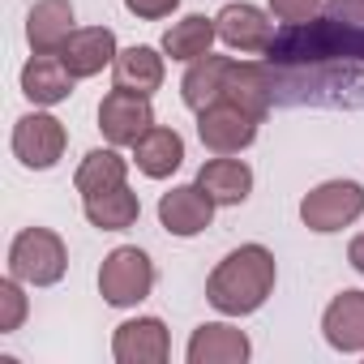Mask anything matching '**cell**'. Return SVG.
Listing matches in <instances>:
<instances>
[{
  "instance_id": "6da1fadb",
  "label": "cell",
  "mask_w": 364,
  "mask_h": 364,
  "mask_svg": "<svg viewBox=\"0 0 364 364\" xmlns=\"http://www.w3.org/2000/svg\"><path fill=\"white\" fill-rule=\"evenodd\" d=\"M266 73L279 103L364 107V18H313L287 26L266 48Z\"/></svg>"
},
{
  "instance_id": "7a4b0ae2",
  "label": "cell",
  "mask_w": 364,
  "mask_h": 364,
  "mask_svg": "<svg viewBox=\"0 0 364 364\" xmlns=\"http://www.w3.org/2000/svg\"><path fill=\"white\" fill-rule=\"evenodd\" d=\"M274 279H279L274 253L266 245H240L206 279V300L228 317H245V313H257L270 300Z\"/></svg>"
},
{
  "instance_id": "3957f363",
  "label": "cell",
  "mask_w": 364,
  "mask_h": 364,
  "mask_svg": "<svg viewBox=\"0 0 364 364\" xmlns=\"http://www.w3.org/2000/svg\"><path fill=\"white\" fill-rule=\"evenodd\" d=\"M69 270V249L52 228H22L9 245V274L31 287H52Z\"/></svg>"
},
{
  "instance_id": "277c9868",
  "label": "cell",
  "mask_w": 364,
  "mask_h": 364,
  "mask_svg": "<svg viewBox=\"0 0 364 364\" xmlns=\"http://www.w3.org/2000/svg\"><path fill=\"white\" fill-rule=\"evenodd\" d=\"M154 287V266L150 257L137 249V245H120L103 257L99 266V296L112 304V309H133L150 296Z\"/></svg>"
},
{
  "instance_id": "5b68a950",
  "label": "cell",
  "mask_w": 364,
  "mask_h": 364,
  "mask_svg": "<svg viewBox=\"0 0 364 364\" xmlns=\"http://www.w3.org/2000/svg\"><path fill=\"white\" fill-rule=\"evenodd\" d=\"M364 215V189L355 180H326L313 193H304L300 202V219L309 232H343L347 223H355Z\"/></svg>"
},
{
  "instance_id": "8992f818",
  "label": "cell",
  "mask_w": 364,
  "mask_h": 364,
  "mask_svg": "<svg viewBox=\"0 0 364 364\" xmlns=\"http://www.w3.org/2000/svg\"><path fill=\"white\" fill-rule=\"evenodd\" d=\"M257 116H249L245 107H236L232 99H215L210 107L198 112V137L206 150L215 154H240L245 146H253L257 137Z\"/></svg>"
},
{
  "instance_id": "52a82bcc",
  "label": "cell",
  "mask_w": 364,
  "mask_h": 364,
  "mask_svg": "<svg viewBox=\"0 0 364 364\" xmlns=\"http://www.w3.org/2000/svg\"><path fill=\"white\" fill-rule=\"evenodd\" d=\"M65 146H69V133H65V124H60L56 116H48V112H26V116L14 124V154H18L26 167H35V171L56 167L60 154H65Z\"/></svg>"
},
{
  "instance_id": "ba28073f",
  "label": "cell",
  "mask_w": 364,
  "mask_h": 364,
  "mask_svg": "<svg viewBox=\"0 0 364 364\" xmlns=\"http://www.w3.org/2000/svg\"><path fill=\"white\" fill-rule=\"evenodd\" d=\"M99 129L112 146H133L146 129H154V107H150V95H137V90H112L103 95L99 103Z\"/></svg>"
},
{
  "instance_id": "9c48e42d",
  "label": "cell",
  "mask_w": 364,
  "mask_h": 364,
  "mask_svg": "<svg viewBox=\"0 0 364 364\" xmlns=\"http://www.w3.org/2000/svg\"><path fill=\"white\" fill-rule=\"evenodd\" d=\"M210 219H215V198L198 185V180H193V185H176V189H167L159 198V223L171 236H180V240L206 232Z\"/></svg>"
},
{
  "instance_id": "30bf717a",
  "label": "cell",
  "mask_w": 364,
  "mask_h": 364,
  "mask_svg": "<svg viewBox=\"0 0 364 364\" xmlns=\"http://www.w3.org/2000/svg\"><path fill=\"white\" fill-rule=\"evenodd\" d=\"M112 355H116L120 364H163V360L171 355L167 326H163L159 317H133V321L116 326Z\"/></svg>"
},
{
  "instance_id": "8fae6325",
  "label": "cell",
  "mask_w": 364,
  "mask_h": 364,
  "mask_svg": "<svg viewBox=\"0 0 364 364\" xmlns=\"http://www.w3.org/2000/svg\"><path fill=\"white\" fill-rule=\"evenodd\" d=\"M215 26H219V39L232 52H266L274 43V22L257 5H245V0L240 5H223Z\"/></svg>"
},
{
  "instance_id": "7c38bea8",
  "label": "cell",
  "mask_w": 364,
  "mask_h": 364,
  "mask_svg": "<svg viewBox=\"0 0 364 364\" xmlns=\"http://www.w3.org/2000/svg\"><path fill=\"white\" fill-rule=\"evenodd\" d=\"M73 73L69 65L60 60V52H35L22 69V95L35 103V107H52V103H65L73 95Z\"/></svg>"
},
{
  "instance_id": "4fadbf2b",
  "label": "cell",
  "mask_w": 364,
  "mask_h": 364,
  "mask_svg": "<svg viewBox=\"0 0 364 364\" xmlns=\"http://www.w3.org/2000/svg\"><path fill=\"white\" fill-rule=\"evenodd\" d=\"M249 351H253V343L245 330H236L228 321H206L193 330L185 355H189V364H245Z\"/></svg>"
},
{
  "instance_id": "5bb4252c",
  "label": "cell",
  "mask_w": 364,
  "mask_h": 364,
  "mask_svg": "<svg viewBox=\"0 0 364 364\" xmlns=\"http://www.w3.org/2000/svg\"><path fill=\"white\" fill-rule=\"evenodd\" d=\"M116 56H120V48H116V35L107 26H82L60 48V60L69 65L73 77H95L107 65H116Z\"/></svg>"
},
{
  "instance_id": "9a60e30c",
  "label": "cell",
  "mask_w": 364,
  "mask_h": 364,
  "mask_svg": "<svg viewBox=\"0 0 364 364\" xmlns=\"http://www.w3.org/2000/svg\"><path fill=\"white\" fill-rule=\"evenodd\" d=\"M321 334L334 351H364V291H338L321 313Z\"/></svg>"
},
{
  "instance_id": "2e32d148",
  "label": "cell",
  "mask_w": 364,
  "mask_h": 364,
  "mask_svg": "<svg viewBox=\"0 0 364 364\" xmlns=\"http://www.w3.org/2000/svg\"><path fill=\"white\" fill-rule=\"evenodd\" d=\"M73 0H35L26 14V43L31 52H60L73 35Z\"/></svg>"
},
{
  "instance_id": "e0dca14e",
  "label": "cell",
  "mask_w": 364,
  "mask_h": 364,
  "mask_svg": "<svg viewBox=\"0 0 364 364\" xmlns=\"http://www.w3.org/2000/svg\"><path fill=\"white\" fill-rule=\"evenodd\" d=\"M219 99H232L236 107H245L249 116L266 120L270 103H274V90H270V73L266 65H249V60H232L228 65V77H223V95Z\"/></svg>"
},
{
  "instance_id": "ac0fdd59",
  "label": "cell",
  "mask_w": 364,
  "mask_h": 364,
  "mask_svg": "<svg viewBox=\"0 0 364 364\" xmlns=\"http://www.w3.org/2000/svg\"><path fill=\"white\" fill-rule=\"evenodd\" d=\"M198 185L215 198V206H240L253 193V171H249V163L219 154L198 167Z\"/></svg>"
},
{
  "instance_id": "d6986e66",
  "label": "cell",
  "mask_w": 364,
  "mask_h": 364,
  "mask_svg": "<svg viewBox=\"0 0 364 364\" xmlns=\"http://www.w3.org/2000/svg\"><path fill=\"white\" fill-rule=\"evenodd\" d=\"M133 163H137L141 176L163 180V176H171L180 163H185V137H180L176 129L154 124V129H146V133L133 141Z\"/></svg>"
},
{
  "instance_id": "ffe728a7",
  "label": "cell",
  "mask_w": 364,
  "mask_h": 364,
  "mask_svg": "<svg viewBox=\"0 0 364 364\" xmlns=\"http://www.w3.org/2000/svg\"><path fill=\"white\" fill-rule=\"evenodd\" d=\"M112 77L120 90H137V95H154L163 86V56L146 43H133L116 56L112 65Z\"/></svg>"
},
{
  "instance_id": "44dd1931",
  "label": "cell",
  "mask_w": 364,
  "mask_h": 364,
  "mask_svg": "<svg viewBox=\"0 0 364 364\" xmlns=\"http://www.w3.org/2000/svg\"><path fill=\"white\" fill-rule=\"evenodd\" d=\"M219 39V26H215V18H206V14H189V18H180V22H171L167 26V35H163V52L171 56V60H202L206 52H210V43Z\"/></svg>"
},
{
  "instance_id": "7402d4cb",
  "label": "cell",
  "mask_w": 364,
  "mask_h": 364,
  "mask_svg": "<svg viewBox=\"0 0 364 364\" xmlns=\"http://www.w3.org/2000/svg\"><path fill=\"white\" fill-rule=\"evenodd\" d=\"M82 210H86V219H90L99 232H124V228L137 223L141 202H137V193H133L129 185H120V189H107V193L82 198Z\"/></svg>"
},
{
  "instance_id": "603a6c76",
  "label": "cell",
  "mask_w": 364,
  "mask_h": 364,
  "mask_svg": "<svg viewBox=\"0 0 364 364\" xmlns=\"http://www.w3.org/2000/svg\"><path fill=\"white\" fill-rule=\"evenodd\" d=\"M228 56H202V60H193L189 65V73H185V82H180V99H185V107H193V112H202V107H210L219 95H223V77H228Z\"/></svg>"
},
{
  "instance_id": "cb8c5ba5",
  "label": "cell",
  "mask_w": 364,
  "mask_h": 364,
  "mask_svg": "<svg viewBox=\"0 0 364 364\" xmlns=\"http://www.w3.org/2000/svg\"><path fill=\"white\" fill-rule=\"evenodd\" d=\"M129 176V159H120L116 150H90L73 176V185L82 198H95V193H107V189H120Z\"/></svg>"
},
{
  "instance_id": "d4e9b609",
  "label": "cell",
  "mask_w": 364,
  "mask_h": 364,
  "mask_svg": "<svg viewBox=\"0 0 364 364\" xmlns=\"http://www.w3.org/2000/svg\"><path fill=\"white\" fill-rule=\"evenodd\" d=\"M26 296H22V279H5L0 283V334H14L22 321H26Z\"/></svg>"
},
{
  "instance_id": "484cf974",
  "label": "cell",
  "mask_w": 364,
  "mask_h": 364,
  "mask_svg": "<svg viewBox=\"0 0 364 364\" xmlns=\"http://www.w3.org/2000/svg\"><path fill=\"white\" fill-rule=\"evenodd\" d=\"M270 14L287 26H300V22H313L321 14V0H270Z\"/></svg>"
},
{
  "instance_id": "4316f807",
  "label": "cell",
  "mask_w": 364,
  "mask_h": 364,
  "mask_svg": "<svg viewBox=\"0 0 364 364\" xmlns=\"http://www.w3.org/2000/svg\"><path fill=\"white\" fill-rule=\"evenodd\" d=\"M176 5H180V0H124V9H129L133 18H141V22H159V18H167Z\"/></svg>"
},
{
  "instance_id": "83f0119b",
  "label": "cell",
  "mask_w": 364,
  "mask_h": 364,
  "mask_svg": "<svg viewBox=\"0 0 364 364\" xmlns=\"http://www.w3.org/2000/svg\"><path fill=\"white\" fill-rule=\"evenodd\" d=\"M347 262H351V270H360V274H364V232L347 245Z\"/></svg>"
},
{
  "instance_id": "f1b7e54d",
  "label": "cell",
  "mask_w": 364,
  "mask_h": 364,
  "mask_svg": "<svg viewBox=\"0 0 364 364\" xmlns=\"http://www.w3.org/2000/svg\"><path fill=\"white\" fill-rule=\"evenodd\" d=\"M338 14H364V0H330Z\"/></svg>"
}]
</instances>
